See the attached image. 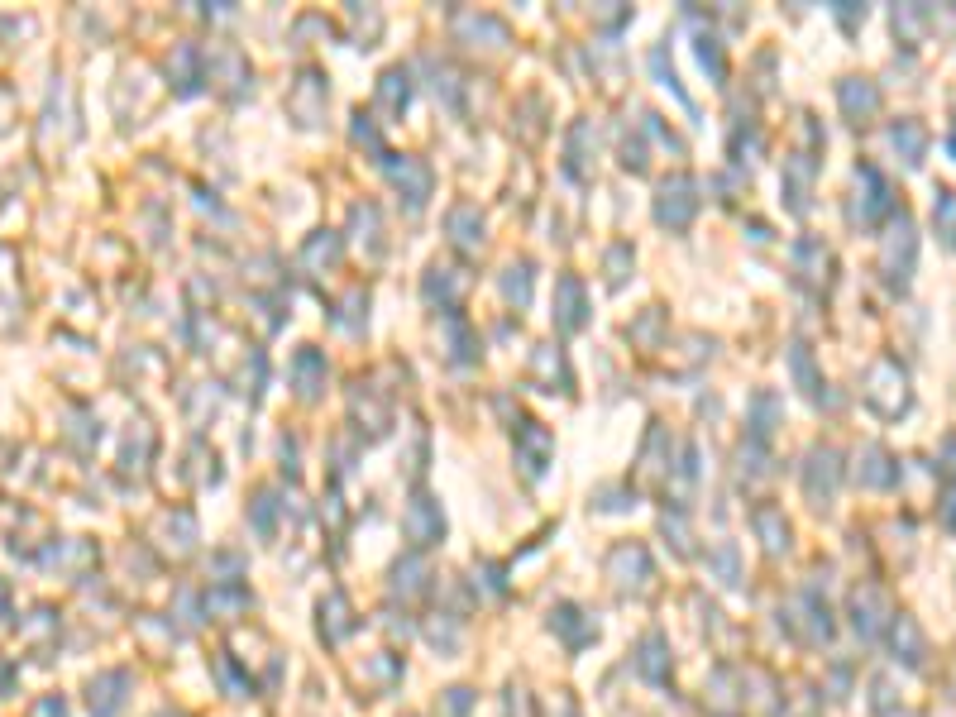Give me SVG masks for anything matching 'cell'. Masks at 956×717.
<instances>
[{
  "instance_id": "obj_1",
  "label": "cell",
  "mask_w": 956,
  "mask_h": 717,
  "mask_svg": "<svg viewBox=\"0 0 956 717\" xmlns=\"http://www.w3.org/2000/svg\"><path fill=\"white\" fill-rule=\"evenodd\" d=\"M952 149H956V139H952Z\"/></svg>"
}]
</instances>
